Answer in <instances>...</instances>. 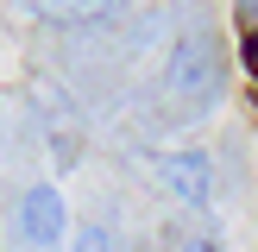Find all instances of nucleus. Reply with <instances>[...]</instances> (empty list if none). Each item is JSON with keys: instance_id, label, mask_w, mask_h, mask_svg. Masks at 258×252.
I'll return each instance as SVG.
<instances>
[{"instance_id": "nucleus-3", "label": "nucleus", "mask_w": 258, "mask_h": 252, "mask_svg": "<svg viewBox=\"0 0 258 252\" xmlns=\"http://www.w3.org/2000/svg\"><path fill=\"white\" fill-rule=\"evenodd\" d=\"M151 170H158V183L170 189L183 208H208L214 202V164H208V151H158L151 158Z\"/></svg>"}, {"instance_id": "nucleus-1", "label": "nucleus", "mask_w": 258, "mask_h": 252, "mask_svg": "<svg viewBox=\"0 0 258 252\" xmlns=\"http://www.w3.org/2000/svg\"><path fill=\"white\" fill-rule=\"evenodd\" d=\"M164 82H170V95L183 101V107H208L214 95H221V63H214L208 38H183L170 57V70H164Z\"/></svg>"}, {"instance_id": "nucleus-5", "label": "nucleus", "mask_w": 258, "mask_h": 252, "mask_svg": "<svg viewBox=\"0 0 258 252\" xmlns=\"http://www.w3.org/2000/svg\"><path fill=\"white\" fill-rule=\"evenodd\" d=\"M70 252H113V233L101 221H88V227H70Z\"/></svg>"}, {"instance_id": "nucleus-7", "label": "nucleus", "mask_w": 258, "mask_h": 252, "mask_svg": "<svg viewBox=\"0 0 258 252\" xmlns=\"http://www.w3.org/2000/svg\"><path fill=\"white\" fill-rule=\"evenodd\" d=\"M246 70H252V82H258V25L246 32Z\"/></svg>"}, {"instance_id": "nucleus-6", "label": "nucleus", "mask_w": 258, "mask_h": 252, "mask_svg": "<svg viewBox=\"0 0 258 252\" xmlns=\"http://www.w3.org/2000/svg\"><path fill=\"white\" fill-rule=\"evenodd\" d=\"M170 252H227V246H221L214 233H189V239H176Z\"/></svg>"}, {"instance_id": "nucleus-8", "label": "nucleus", "mask_w": 258, "mask_h": 252, "mask_svg": "<svg viewBox=\"0 0 258 252\" xmlns=\"http://www.w3.org/2000/svg\"><path fill=\"white\" fill-rule=\"evenodd\" d=\"M239 25H246V32L258 25V0H239Z\"/></svg>"}, {"instance_id": "nucleus-2", "label": "nucleus", "mask_w": 258, "mask_h": 252, "mask_svg": "<svg viewBox=\"0 0 258 252\" xmlns=\"http://www.w3.org/2000/svg\"><path fill=\"white\" fill-rule=\"evenodd\" d=\"M63 233H70L63 189H57V183H25V196H19V239H25L32 252H50Z\"/></svg>"}, {"instance_id": "nucleus-4", "label": "nucleus", "mask_w": 258, "mask_h": 252, "mask_svg": "<svg viewBox=\"0 0 258 252\" xmlns=\"http://www.w3.org/2000/svg\"><path fill=\"white\" fill-rule=\"evenodd\" d=\"M19 7L44 13V19H88V13H101V0H19Z\"/></svg>"}]
</instances>
